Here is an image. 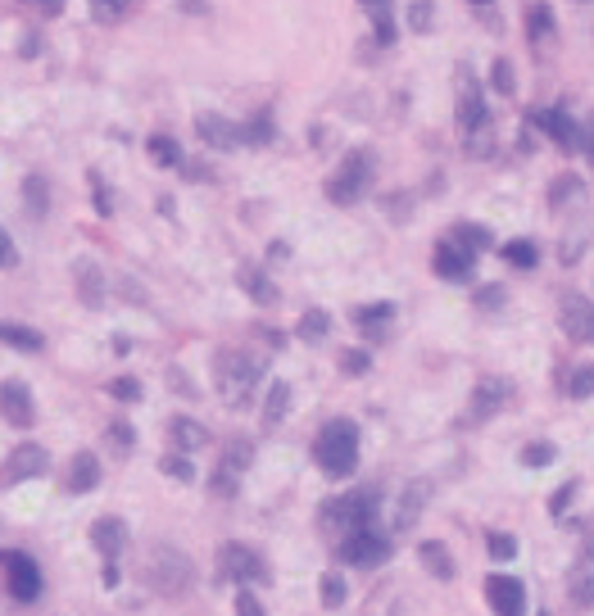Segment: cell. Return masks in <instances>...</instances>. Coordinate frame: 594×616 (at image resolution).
<instances>
[{
	"instance_id": "obj_56",
	"label": "cell",
	"mask_w": 594,
	"mask_h": 616,
	"mask_svg": "<svg viewBox=\"0 0 594 616\" xmlns=\"http://www.w3.org/2000/svg\"><path fill=\"white\" fill-rule=\"evenodd\" d=\"M0 263H14V245H9V236L0 232Z\"/></svg>"
},
{
	"instance_id": "obj_10",
	"label": "cell",
	"mask_w": 594,
	"mask_h": 616,
	"mask_svg": "<svg viewBox=\"0 0 594 616\" xmlns=\"http://www.w3.org/2000/svg\"><path fill=\"white\" fill-rule=\"evenodd\" d=\"M513 403V381L504 376H481L472 390V422H490L494 412H504Z\"/></svg>"
},
{
	"instance_id": "obj_4",
	"label": "cell",
	"mask_w": 594,
	"mask_h": 616,
	"mask_svg": "<svg viewBox=\"0 0 594 616\" xmlns=\"http://www.w3.org/2000/svg\"><path fill=\"white\" fill-rule=\"evenodd\" d=\"M150 590H159L168 599H182L191 590V558L168 548V544L150 548Z\"/></svg>"
},
{
	"instance_id": "obj_48",
	"label": "cell",
	"mask_w": 594,
	"mask_h": 616,
	"mask_svg": "<svg viewBox=\"0 0 594 616\" xmlns=\"http://www.w3.org/2000/svg\"><path fill=\"white\" fill-rule=\"evenodd\" d=\"M594 390V371L590 368H577V376H572V399H586Z\"/></svg>"
},
{
	"instance_id": "obj_41",
	"label": "cell",
	"mask_w": 594,
	"mask_h": 616,
	"mask_svg": "<svg viewBox=\"0 0 594 616\" xmlns=\"http://www.w3.org/2000/svg\"><path fill=\"white\" fill-rule=\"evenodd\" d=\"M554 458H558V449H554V444H545V440L522 449V463H526V467H545V463H554Z\"/></svg>"
},
{
	"instance_id": "obj_6",
	"label": "cell",
	"mask_w": 594,
	"mask_h": 616,
	"mask_svg": "<svg viewBox=\"0 0 594 616\" xmlns=\"http://www.w3.org/2000/svg\"><path fill=\"white\" fill-rule=\"evenodd\" d=\"M336 558L350 562V567H381L390 558V539L377 526H367V530H355V535H345L336 544Z\"/></svg>"
},
{
	"instance_id": "obj_31",
	"label": "cell",
	"mask_w": 594,
	"mask_h": 616,
	"mask_svg": "<svg viewBox=\"0 0 594 616\" xmlns=\"http://www.w3.org/2000/svg\"><path fill=\"white\" fill-rule=\"evenodd\" d=\"M454 241L468 249V254H481V249H490L494 236H490L485 227H476V223H459V227H454Z\"/></svg>"
},
{
	"instance_id": "obj_54",
	"label": "cell",
	"mask_w": 594,
	"mask_h": 616,
	"mask_svg": "<svg viewBox=\"0 0 594 616\" xmlns=\"http://www.w3.org/2000/svg\"><path fill=\"white\" fill-rule=\"evenodd\" d=\"M101 580H105V590L119 585V562H114V558H105V576H101Z\"/></svg>"
},
{
	"instance_id": "obj_42",
	"label": "cell",
	"mask_w": 594,
	"mask_h": 616,
	"mask_svg": "<svg viewBox=\"0 0 594 616\" xmlns=\"http://www.w3.org/2000/svg\"><path fill=\"white\" fill-rule=\"evenodd\" d=\"M485 544H490V558H494V562H508V558H517V539H508L504 530H494Z\"/></svg>"
},
{
	"instance_id": "obj_52",
	"label": "cell",
	"mask_w": 594,
	"mask_h": 616,
	"mask_svg": "<svg viewBox=\"0 0 594 616\" xmlns=\"http://www.w3.org/2000/svg\"><path fill=\"white\" fill-rule=\"evenodd\" d=\"M572 191H581V182H577V177H563V182H558V186L549 191V200H554V204H563V200H567Z\"/></svg>"
},
{
	"instance_id": "obj_24",
	"label": "cell",
	"mask_w": 594,
	"mask_h": 616,
	"mask_svg": "<svg viewBox=\"0 0 594 616\" xmlns=\"http://www.w3.org/2000/svg\"><path fill=\"white\" fill-rule=\"evenodd\" d=\"M286 408H291V385H286V381H272V385H268V399H263V431L281 426Z\"/></svg>"
},
{
	"instance_id": "obj_51",
	"label": "cell",
	"mask_w": 594,
	"mask_h": 616,
	"mask_svg": "<svg viewBox=\"0 0 594 616\" xmlns=\"http://www.w3.org/2000/svg\"><path fill=\"white\" fill-rule=\"evenodd\" d=\"M499 304H504V290H499V286L476 290V308H499Z\"/></svg>"
},
{
	"instance_id": "obj_29",
	"label": "cell",
	"mask_w": 594,
	"mask_h": 616,
	"mask_svg": "<svg viewBox=\"0 0 594 616\" xmlns=\"http://www.w3.org/2000/svg\"><path fill=\"white\" fill-rule=\"evenodd\" d=\"M390 318H395V304H363V308H355V322L363 331H381V327H390Z\"/></svg>"
},
{
	"instance_id": "obj_30",
	"label": "cell",
	"mask_w": 594,
	"mask_h": 616,
	"mask_svg": "<svg viewBox=\"0 0 594 616\" xmlns=\"http://www.w3.org/2000/svg\"><path fill=\"white\" fill-rule=\"evenodd\" d=\"M332 331V318L323 313V308H309L304 318H300V340H309V345H318L323 336Z\"/></svg>"
},
{
	"instance_id": "obj_26",
	"label": "cell",
	"mask_w": 594,
	"mask_h": 616,
	"mask_svg": "<svg viewBox=\"0 0 594 616\" xmlns=\"http://www.w3.org/2000/svg\"><path fill=\"white\" fill-rule=\"evenodd\" d=\"M418 558H422V567L436 576V580H454V558L445 553V544H436V539H427L422 548H418Z\"/></svg>"
},
{
	"instance_id": "obj_23",
	"label": "cell",
	"mask_w": 594,
	"mask_h": 616,
	"mask_svg": "<svg viewBox=\"0 0 594 616\" xmlns=\"http://www.w3.org/2000/svg\"><path fill=\"white\" fill-rule=\"evenodd\" d=\"M101 485V463H96V454H78L73 463H69V490L73 494H87Z\"/></svg>"
},
{
	"instance_id": "obj_39",
	"label": "cell",
	"mask_w": 594,
	"mask_h": 616,
	"mask_svg": "<svg viewBox=\"0 0 594 616\" xmlns=\"http://www.w3.org/2000/svg\"><path fill=\"white\" fill-rule=\"evenodd\" d=\"M531 41H536V46L554 41V18H549V9H545V5H536V9H531Z\"/></svg>"
},
{
	"instance_id": "obj_53",
	"label": "cell",
	"mask_w": 594,
	"mask_h": 616,
	"mask_svg": "<svg viewBox=\"0 0 594 616\" xmlns=\"http://www.w3.org/2000/svg\"><path fill=\"white\" fill-rule=\"evenodd\" d=\"M214 494H237V476L218 467V476H214Z\"/></svg>"
},
{
	"instance_id": "obj_34",
	"label": "cell",
	"mask_w": 594,
	"mask_h": 616,
	"mask_svg": "<svg viewBox=\"0 0 594 616\" xmlns=\"http://www.w3.org/2000/svg\"><path fill=\"white\" fill-rule=\"evenodd\" d=\"M268 141H272V119L268 114H254L240 127V145H268Z\"/></svg>"
},
{
	"instance_id": "obj_46",
	"label": "cell",
	"mask_w": 594,
	"mask_h": 616,
	"mask_svg": "<svg viewBox=\"0 0 594 616\" xmlns=\"http://www.w3.org/2000/svg\"><path fill=\"white\" fill-rule=\"evenodd\" d=\"M577 490H581V485H577V481H567L563 490H558L554 498H549V512H554V517H563V512H567V503L577 498Z\"/></svg>"
},
{
	"instance_id": "obj_8",
	"label": "cell",
	"mask_w": 594,
	"mask_h": 616,
	"mask_svg": "<svg viewBox=\"0 0 594 616\" xmlns=\"http://www.w3.org/2000/svg\"><path fill=\"white\" fill-rule=\"evenodd\" d=\"M536 127H540L549 141H558L563 150H572V154H586V150H590V131L577 123L567 110H540V114H536Z\"/></svg>"
},
{
	"instance_id": "obj_21",
	"label": "cell",
	"mask_w": 594,
	"mask_h": 616,
	"mask_svg": "<svg viewBox=\"0 0 594 616\" xmlns=\"http://www.w3.org/2000/svg\"><path fill=\"white\" fill-rule=\"evenodd\" d=\"M91 544H96L105 558H119L122 544H127V526H122L119 517H101V521L91 526Z\"/></svg>"
},
{
	"instance_id": "obj_49",
	"label": "cell",
	"mask_w": 594,
	"mask_h": 616,
	"mask_svg": "<svg viewBox=\"0 0 594 616\" xmlns=\"http://www.w3.org/2000/svg\"><path fill=\"white\" fill-rule=\"evenodd\" d=\"M237 616H263V603H259L249 590H240L237 594Z\"/></svg>"
},
{
	"instance_id": "obj_45",
	"label": "cell",
	"mask_w": 594,
	"mask_h": 616,
	"mask_svg": "<svg viewBox=\"0 0 594 616\" xmlns=\"http://www.w3.org/2000/svg\"><path fill=\"white\" fill-rule=\"evenodd\" d=\"M341 368L350 371V376H363V371L372 368V354H367V350H345V354H341Z\"/></svg>"
},
{
	"instance_id": "obj_18",
	"label": "cell",
	"mask_w": 594,
	"mask_h": 616,
	"mask_svg": "<svg viewBox=\"0 0 594 616\" xmlns=\"http://www.w3.org/2000/svg\"><path fill=\"white\" fill-rule=\"evenodd\" d=\"M427 498H431V481H408V485H404V494H399V512H395V526H399V530L418 526V517L427 512Z\"/></svg>"
},
{
	"instance_id": "obj_43",
	"label": "cell",
	"mask_w": 594,
	"mask_h": 616,
	"mask_svg": "<svg viewBox=\"0 0 594 616\" xmlns=\"http://www.w3.org/2000/svg\"><path fill=\"white\" fill-rule=\"evenodd\" d=\"M159 467H164V472H168L173 481H196V467H191V463H186L182 454H168V458H164Z\"/></svg>"
},
{
	"instance_id": "obj_15",
	"label": "cell",
	"mask_w": 594,
	"mask_h": 616,
	"mask_svg": "<svg viewBox=\"0 0 594 616\" xmlns=\"http://www.w3.org/2000/svg\"><path fill=\"white\" fill-rule=\"evenodd\" d=\"M472 263H476V254H468L454 236H445V241L436 245V272H440L445 281H468V277H472Z\"/></svg>"
},
{
	"instance_id": "obj_25",
	"label": "cell",
	"mask_w": 594,
	"mask_h": 616,
	"mask_svg": "<svg viewBox=\"0 0 594 616\" xmlns=\"http://www.w3.org/2000/svg\"><path fill=\"white\" fill-rule=\"evenodd\" d=\"M0 345L23 350V354H37V350L46 345V336H41V331H32V327H18V322H0Z\"/></svg>"
},
{
	"instance_id": "obj_32",
	"label": "cell",
	"mask_w": 594,
	"mask_h": 616,
	"mask_svg": "<svg viewBox=\"0 0 594 616\" xmlns=\"http://www.w3.org/2000/svg\"><path fill=\"white\" fill-rule=\"evenodd\" d=\"M150 159L164 163V168H182V150L173 136H150Z\"/></svg>"
},
{
	"instance_id": "obj_59",
	"label": "cell",
	"mask_w": 594,
	"mask_h": 616,
	"mask_svg": "<svg viewBox=\"0 0 594 616\" xmlns=\"http://www.w3.org/2000/svg\"><path fill=\"white\" fill-rule=\"evenodd\" d=\"M540 616H549V612H540Z\"/></svg>"
},
{
	"instance_id": "obj_33",
	"label": "cell",
	"mask_w": 594,
	"mask_h": 616,
	"mask_svg": "<svg viewBox=\"0 0 594 616\" xmlns=\"http://www.w3.org/2000/svg\"><path fill=\"white\" fill-rule=\"evenodd\" d=\"M249 458H254V444H249V440H232V444H228V454H223V472L240 476V472L249 467Z\"/></svg>"
},
{
	"instance_id": "obj_2",
	"label": "cell",
	"mask_w": 594,
	"mask_h": 616,
	"mask_svg": "<svg viewBox=\"0 0 594 616\" xmlns=\"http://www.w3.org/2000/svg\"><path fill=\"white\" fill-rule=\"evenodd\" d=\"M377 507H381L377 490H350V494H341V498H332V503H323L318 521H323L327 535H341V539H345V535H355V530L377 526Z\"/></svg>"
},
{
	"instance_id": "obj_40",
	"label": "cell",
	"mask_w": 594,
	"mask_h": 616,
	"mask_svg": "<svg viewBox=\"0 0 594 616\" xmlns=\"http://www.w3.org/2000/svg\"><path fill=\"white\" fill-rule=\"evenodd\" d=\"M490 82H494V91H499V96H513V91H517V82H513V64H508V59H494Z\"/></svg>"
},
{
	"instance_id": "obj_5",
	"label": "cell",
	"mask_w": 594,
	"mask_h": 616,
	"mask_svg": "<svg viewBox=\"0 0 594 616\" xmlns=\"http://www.w3.org/2000/svg\"><path fill=\"white\" fill-rule=\"evenodd\" d=\"M259 371H263V363H259V359H249V354H240V350H223V354L214 359L218 390H223V394H232L237 403H245V390L259 381Z\"/></svg>"
},
{
	"instance_id": "obj_16",
	"label": "cell",
	"mask_w": 594,
	"mask_h": 616,
	"mask_svg": "<svg viewBox=\"0 0 594 616\" xmlns=\"http://www.w3.org/2000/svg\"><path fill=\"white\" fill-rule=\"evenodd\" d=\"M563 331H567V340H577V345L590 340L594 313H590V299H586V295H567V299H563Z\"/></svg>"
},
{
	"instance_id": "obj_20",
	"label": "cell",
	"mask_w": 594,
	"mask_h": 616,
	"mask_svg": "<svg viewBox=\"0 0 594 616\" xmlns=\"http://www.w3.org/2000/svg\"><path fill=\"white\" fill-rule=\"evenodd\" d=\"M358 5H363V14L372 18L377 41H381V46H395V37H399V27H395V0H358Z\"/></svg>"
},
{
	"instance_id": "obj_47",
	"label": "cell",
	"mask_w": 594,
	"mask_h": 616,
	"mask_svg": "<svg viewBox=\"0 0 594 616\" xmlns=\"http://www.w3.org/2000/svg\"><path fill=\"white\" fill-rule=\"evenodd\" d=\"M91 191H96V209L110 218L114 214V200H110V191H105V182H101V172H91Z\"/></svg>"
},
{
	"instance_id": "obj_7",
	"label": "cell",
	"mask_w": 594,
	"mask_h": 616,
	"mask_svg": "<svg viewBox=\"0 0 594 616\" xmlns=\"http://www.w3.org/2000/svg\"><path fill=\"white\" fill-rule=\"evenodd\" d=\"M0 571H5V590L18 603H37L41 599V571L27 553H0Z\"/></svg>"
},
{
	"instance_id": "obj_57",
	"label": "cell",
	"mask_w": 594,
	"mask_h": 616,
	"mask_svg": "<svg viewBox=\"0 0 594 616\" xmlns=\"http://www.w3.org/2000/svg\"><path fill=\"white\" fill-rule=\"evenodd\" d=\"M472 5H476V9H485V5H494V0H472Z\"/></svg>"
},
{
	"instance_id": "obj_9",
	"label": "cell",
	"mask_w": 594,
	"mask_h": 616,
	"mask_svg": "<svg viewBox=\"0 0 594 616\" xmlns=\"http://www.w3.org/2000/svg\"><path fill=\"white\" fill-rule=\"evenodd\" d=\"M218 576H223V580H263L268 567H263V558H259L254 548H245V544H223V548H218Z\"/></svg>"
},
{
	"instance_id": "obj_17",
	"label": "cell",
	"mask_w": 594,
	"mask_h": 616,
	"mask_svg": "<svg viewBox=\"0 0 594 616\" xmlns=\"http://www.w3.org/2000/svg\"><path fill=\"white\" fill-rule=\"evenodd\" d=\"M73 281H78V299L87 308H101L105 304V272L91 263V258H78L73 263Z\"/></svg>"
},
{
	"instance_id": "obj_22",
	"label": "cell",
	"mask_w": 594,
	"mask_h": 616,
	"mask_svg": "<svg viewBox=\"0 0 594 616\" xmlns=\"http://www.w3.org/2000/svg\"><path fill=\"white\" fill-rule=\"evenodd\" d=\"M168 435H173V444H177L182 454H196V449L209 444V431H205L200 422H191V417H173V422H168Z\"/></svg>"
},
{
	"instance_id": "obj_37",
	"label": "cell",
	"mask_w": 594,
	"mask_h": 616,
	"mask_svg": "<svg viewBox=\"0 0 594 616\" xmlns=\"http://www.w3.org/2000/svg\"><path fill=\"white\" fill-rule=\"evenodd\" d=\"M318 599H323V608H341V603H345V580H341L336 571H327L323 585H318Z\"/></svg>"
},
{
	"instance_id": "obj_14",
	"label": "cell",
	"mask_w": 594,
	"mask_h": 616,
	"mask_svg": "<svg viewBox=\"0 0 594 616\" xmlns=\"http://www.w3.org/2000/svg\"><path fill=\"white\" fill-rule=\"evenodd\" d=\"M0 412L9 426H32L37 422V403H32V390L23 381H5L0 385Z\"/></svg>"
},
{
	"instance_id": "obj_12",
	"label": "cell",
	"mask_w": 594,
	"mask_h": 616,
	"mask_svg": "<svg viewBox=\"0 0 594 616\" xmlns=\"http://www.w3.org/2000/svg\"><path fill=\"white\" fill-rule=\"evenodd\" d=\"M459 127H463L468 136H476V131L485 127V100H481V87H476L468 64L459 68Z\"/></svg>"
},
{
	"instance_id": "obj_13",
	"label": "cell",
	"mask_w": 594,
	"mask_h": 616,
	"mask_svg": "<svg viewBox=\"0 0 594 616\" xmlns=\"http://www.w3.org/2000/svg\"><path fill=\"white\" fill-rule=\"evenodd\" d=\"M41 472H46V449L41 444H18L0 467V485H18V481H32Z\"/></svg>"
},
{
	"instance_id": "obj_19",
	"label": "cell",
	"mask_w": 594,
	"mask_h": 616,
	"mask_svg": "<svg viewBox=\"0 0 594 616\" xmlns=\"http://www.w3.org/2000/svg\"><path fill=\"white\" fill-rule=\"evenodd\" d=\"M196 131H200L214 150H237L240 145V127L228 123L223 114H200V119H196Z\"/></svg>"
},
{
	"instance_id": "obj_27",
	"label": "cell",
	"mask_w": 594,
	"mask_h": 616,
	"mask_svg": "<svg viewBox=\"0 0 594 616\" xmlns=\"http://www.w3.org/2000/svg\"><path fill=\"white\" fill-rule=\"evenodd\" d=\"M23 204H27V214L32 218H46V209H50V191H46V177H27L23 182Z\"/></svg>"
},
{
	"instance_id": "obj_44",
	"label": "cell",
	"mask_w": 594,
	"mask_h": 616,
	"mask_svg": "<svg viewBox=\"0 0 594 616\" xmlns=\"http://www.w3.org/2000/svg\"><path fill=\"white\" fill-rule=\"evenodd\" d=\"M110 394L122 399V403H132V399H141V381H132V376H114V381H110Z\"/></svg>"
},
{
	"instance_id": "obj_38",
	"label": "cell",
	"mask_w": 594,
	"mask_h": 616,
	"mask_svg": "<svg viewBox=\"0 0 594 616\" xmlns=\"http://www.w3.org/2000/svg\"><path fill=\"white\" fill-rule=\"evenodd\" d=\"M504 258H508L513 267H536V263H540V249L531 245V241H513V245H504Z\"/></svg>"
},
{
	"instance_id": "obj_58",
	"label": "cell",
	"mask_w": 594,
	"mask_h": 616,
	"mask_svg": "<svg viewBox=\"0 0 594 616\" xmlns=\"http://www.w3.org/2000/svg\"><path fill=\"white\" fill-rule=\"evenodd\" d=\"M390 616H404V612H399V608H395V612H390Z\"/></svg>"
},
{
	"instance_id": "obj_36",
	"label": "cell",
	"mask_w": 594,
	"mask_h": 616,
	"mask_svg": "<svg viewBox=\"0 0 594 616\" xmlns=\"http://www.w3.org/2000/svg\"><path fill=\"white\" fill-rule=\"evenodd\" d=\"M436 23V5L431 0H413L408 5V32H431Z\"/></svg>"
},
{
	"instance_id": "obj_3",
	"label": "cell",
	"mask_w": 594,
	"mask_h": 616,
	"mask_svg": "<svg viewBox=\"0 0 594 616\" xmlns=\"http://www.w3.org/2000/svg\"><path fill=\"white\" fill-rule=\"evenodd\" d=\"M372 154L367 150H350L345 159H341V168L327 177V200L332 204H341V209H350L358 204L363 195H367V186H372Z\"/></svg>"
},
{
	"instance_id": "obj_11",
	"label": "cell",
	"mask_w": 594,
	"mask_h": 616,
	"mask_svg": "<svg viewBox=\"0 0 594 616\" xmlns=\"http://www.w3.org/2000/svg\"><path fill=\"white\" fill-rule=\"evenodd\" d=\"M485 599L494 616H522L526 612V590L517 576H485Z\"/></svg>"
},
{
	"instance_id": "obj_35",
	"label": "cell",
	"mask_w": 594,
	"mask_h": 616,
	"mask_svg": "<svg viewBox=\"0 0 594 616\" xmlns=\"http://www.w3.org/2000/svg\"><path fill=\"white\" fill-rule=\"evenodd\" d=\"M91 18L105 23V27H114V23L127 18V0H91Z\"/></svg>"
},
{
	"instance_id": "obj_55",
	"label": "cell",
	"mask_w": 594,
	"mask_h": 616,
	"mask_svg": "<svg viewBox=\"0 0 594 616\" xmlns=\"http://www.w3.org/2000/svg\"><path fill=\"white\" fill-rule=\"evenodd\" d=\"M27 5H37L41 14H59L64 9V0H27Z\"/></svg>"
},
{
	"instance_id": "obj_50",
	"label": "cell",
	"mask_w": 594,
	"mask_h": 616,
	"mask_svg": "<svg viewBox=\"0 0 594 616\" xmlns=\"http://www.w3.org/2000/svg\"><path fill=\"white\" fill-rule=\"evenodd\" d=\"M110 444H114V449H132V444H136L127 422H114V426H110Z\"/></svg>"
},
{
	"instance_id": "obj_28",
	"label": "cell",
	"mask_w": 594,
	"mask_h": 616,
	"mask_svg": "<svg viewBox=\"0 0 594 616\" xmlns=\"http://www.w3.org/2000/svg\"><path fill=\"white\" fill-rule=\"evenodd\" d=\"M240 286L249 290V299H254V304H277V286H272L259 267H245V272H240Z\"/></svg>"
},
{
	"instance_id": "obj_1",
	"label": "cell",
	"mask_w": 594,
	"mask_h": 616,
	"mask_svg": "<svg viewBox=\"0 0 594 616\" xmlns=\"http://www.w3.org/2000/svg\"><path fill=\"white\" fill-rule=\"evenodd\" d=\"M313 463L327 472V476H355L358 467V426L350 417H336L318 431L313 440Z\"/></svg>"
}]
</instances>
